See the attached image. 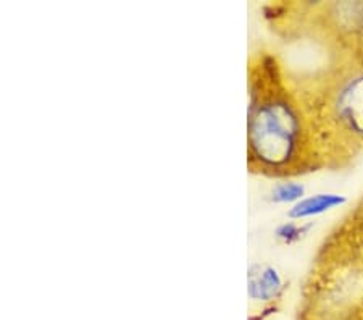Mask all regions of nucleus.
<instances>
[{"instance_id": "nucleus-1", "label": "nucleus", "mask_w": 363, "mask_h": 320, "mask_svg": "<svg viewBox=\"0 0 363 320\" xmlns=\"http://www.w3.org/2000/svg\"><path fill=\"white\" fill-rule=\"evenodd\" d=\"M301 118L288 101L263 104L252 116V148L267 164H288L301 148Z\"/></svg>"}, {"instance_id": "nucleus-2", "label": "nucleus", "mask_w": 363, "mask_h": 320, "mask_svg": "<svg viewBox=\"0 0 363 320\" xmlns=\"http://www.w3.org/2000/svg\"><path fill=\"white\" fill-rule=\"evenodd\" d=\"M345 201L347 199L339 194H315L312 197H307V199H301V202H297L296 206L289 211V217L291 219L312 217V215H318L330 211L333 207L342 206Z\"/></svg>"}, {"instance_id": "nucleus-3", "label": "nucleus", "mask_w": 363, "mask_h": 320, "mask_svg": "<svg viewBox=\"0 0 363 320\" xmlns=\"http://www.w3.org/2000/svg\"><path fill=\"white\" fill-rule=\"evenodd\" d=\"M281 288V278L277 270L268 267L259 277H252L249 282V294L254 299L268 301L278 294Z\"/></svg>"}, {"instance_id": "nucleus-4", "label": "nucleus", "mask_w": 363, "mask_h": 320, "mask_svg": "<svg viewBox=\"0 0 363 320\" xmlns=\"http://www.w3.org/2000/svg\"><path fill=\"white\" fill-rule=\"evenodd\" d=\"M303 186L297 183H283L273 189V201L277 202H294L302 199Z\"/></svg>"}, {"instance_id": "nucleus-5", "label": "nucleus", "mask_w": 363, "mask_h": 320, "mask_svg": "<svg viewBox=\"0 0 363 320\" xmlns=\"http://www.w3.org/2000/svg\"><path fill=\"white\" fill-rule=\"evenodd\" d=\"M298 235H301V230H298L297 226L292 225V224L283 225V226H281V228L278 230V236L283 238V240H286V241L296 240V238H298Z\"/></svg>"}, {"instance_id": "nucleus-6", "label": "nucleus", "mask_w": 363, "mask_h": 320, "mask_svg": "<svg viewBox=\"0 0 363 320\" xmlns=\"http://www.w3.org/2000/svg\"><path fill=\"white\" fill-rule=\"evenodd\" d=\"M360 231H362V241H363V209H362V214H360Z\"/></svg>"}, {"instance_id": "nucleus-7", "label": "nucleus", "mask_w": 363, "mask_h": 320, "mask_svg": "<svg viewBox=\"0 0 363 320\" xmlns=\"http://www.w3.org/2000/svg\"><path fill=\"white\" fill-rule=\"evenodd\" d=\"M362 320H363V309H362Z\"/></svg>"}, {"instance_id": "nucleus-8", "label": "nucleus", "mask_w": 363, "mask_h": 320, "mask_svg": "<svg viewBox=\"0 0 363 320\" xmlns=\"http://www.w3.org/2000/svg\"><path fill=\"white\" fill-rule=\"evenodd\" d=\"M362 44H363V40H362Z\"/></svg>"}]
</instances>
